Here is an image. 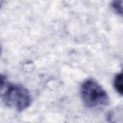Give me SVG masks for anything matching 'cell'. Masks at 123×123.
Listing matches in <instances>:
<instances>
[{
	"label": "cell",
	"mask_w": 123,
	"mask_h": 123,
	"mask_svg": "<svg viewBox=\"0 0 123 123\" xmlns=\"http://www.w3.org/2000/svg\"><path fill=\"white\" fill-rule=\"evenodd\" d=\"M1 95L2 100L6 106L22 111L26 110L32 103V97L29 90L22 85L12 84L5 82V78L2 77L1 84Z\"/></svg>",
	"instance_id": "6da1fadb"
},
{
	"label": "cell",
	"mask_w": 123,
	"mask_h": 123,
	"mask_svg": "<svg viewBox=\"0 0 123 123\" xmlns=\"http://www.w3.org/2000/svg\"><path fill=\"white\" fill-rule=\"evenodd\" d=\"M81 98L87 108H102L109 104V95L103 86L94 79H86L80 88Z\"/></svg>",
	"instance_id": "7a4b0ae2"
},
{
	"label": "cell",
	"mask_w": 123,
	"mask_h": 123,
	"mask_svg": "<svg viewBox=\"0 0 123 123\" xmlns=\"http://www.w3.org/2000/svg\"><path fill=\"white\" fill-rule=\"evenodd\" d=\"M109 123H123V105L111 109L107 114Z\"/></svg>",
	"instance_id": "3957f363"
},
{
	"label": "cell",
	"mask_w": 123,
	"mask_h": 123,
	"mask_svg": "<svg viewBox=\"0 0 123 123\" xmlns=\"http://www.w3.org/2000/svg\"><path fill=\"white\" fill-rule=\"evenodd\" d=\"M113 87L118 94L123 96V69L118 72L113 79Z\"/></svg>",
	"instance_id": "277c9868"
},
{
	"label": "cell",
	"mask_w": 123,
	"mask_h": 123,
	"mask_svg": "<svg viewBox=\"0 0 123 123\" xmlns=\"http://www.w3.org/2000/svg\"><path fill=\"white\" fill-rule=\"evenodd\" d=\"M111 6L112 10L123 18V0H121V1H113V2H111Z\"/></svg>",
	"instance_id": "5b68a950"
}]
</instances>
